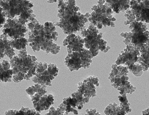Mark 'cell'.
<instances>
[{
    "label": "cell",
    "mask_w": 149,
    "mask_h": 115,
    "mask_svg": "<svg viewBox=\"0 0 149 115\" xmlns=\"http://www.w3.org/2000/svg\"><path fill=\"white\" fill-rule=\"evenodd\" d=\"M66 113L62 111L61 109L58 107L57 109H55L54 107H51L50 108L49 113L45 114V115H67Z\"/></svg>",
    "instance_id": "obj_12"
},
{
    "label": "cell",
    "mask_w": 149,
    "mask_h": 115,
    "mask_svg": "<svg viewBox=\"0 0 149 115\" xmlns=\"http://www.w3.org/2000/svg\"><path fill=\"white\" fill-rule=\"evenodd\" d=\"M5 115H12L11 112V110L6 111L5 113Z\"/></svg>",
    "instance_id": "obj_18"
},
{
    "label": "cell",
    "mask_w": 149,
    "mask_h": 115,
    "mask_svg": "<svg viewBox=\"0 0 149 115\" xmlns=\"http://www.w3.org/2000/svg\"><path fill=\"white\" fill-rule=\"evenodd\" d=\"M33 104L35 110L40 113L48 110L50 106L53 104L54 97L52 94H44L36 101H33Z\"/></svg>",
    "instance_id": "obj_5"
},
{
    "label": "cell",
    "mask_w": 149,
    "mask_h": 115,
    "mask_svg": "<svg viewBox=\"0 0 149 115\" xmlns=\"http://www.w3.org/2000/svg\"><path fill=\"white\" fill-rule=\"evenodd\" d=\"M2 32L12 40H16L24 37L25 34L28 32L26 25H22L18 21V19H7L3 25Z\"/></svg>",
    "instance_id": "obj_3"
},
{
    "label": "cell",
    "mask_w": 149,
    "mask_h": 115,
    "mask_svg": "<svg viewBox=\"0 0 149 115\" xmlns=\"http://www.w3.org/2000/svg\"><path fill=\"white\" fill-rule=\"evenodd\" d=\"M105 114L106 115H127L125 111L115 103L110 104L105 109Z\"/></svg>",
    "instance_id": "obj_8"
},
{
    "label": "cell",
    "mask_w": 149,
    "mask_h": 115,
    "mask_svg": "<svg viewBox=\"0 0 149 115\" xmlns=\"http://www.w3.org/2000/svg\"><path fill=\"white\" fill-rule=\"evenodd\" d=\"M15 56L14 49L9 44L8 37L3 33L0 35V59L7 56L11 60Z\"/></svg>",
    "instance_id": "obj_6"
},
{
    "label": "cell",
    "mask_w": 149,
    "mask_h": 115,
    "mask_svg": "<svg viewBox=\"0 0 149 115\" xmlns=\"http://www.w3.org/2000/svg\"><path fill=\"white\" fill-rule=\"evenodd\" d=\"M28 40L25 37H21L16 40L10 39L9 40V44L11 47L18 50L26 49L27 46L28 45Z\"/></svg>",
    "instance_id": "obj_9"
},
{
    "label": "cell",
    "mask_w": 149,
    "mask_h": 115,
    "mask_svg": "<svg viewBox=\"0 0 149 115\" xmlns=\"http://www.w3.org/2000/svg\"><path fill=\"white\" fill-rule=\"evenodd\" d=\"M12 76H13L12 69L10 68L8 71H6L2 66L1 63H0V82H11Z\"/></svg>",
    "instance_id": "obj_10"
},
{
    "label": "cell",
    "mask_w": 149,
    "mask_h": 115,
    "mask_svg": "<svg viewBox=\"0 0 149 115\" xmlns=\"http://www.w3.org/2000/svg\"><path fill=\"white\" fill-rule=\"evenodd\" d=\"M6 21V19L3 14V8L0 7V29L3 27V25H4Z\"/></svg>",
    "instance_id": "obj_13"
},
{
    "label": "cell",
    "mask_w": 149,
    "mask_h": 115,
    "mask_svg": "<svg viewBox=\"0 0 149 115\" xmlns=\"http://www.w3.org/2000/svg\"><path fill=\"white\" fill-rule=\"evenodd\" d=\"M78 85V91L82 94L84 98L90 99L91 97H94L96 96L95 85L91 82L85 79L83 82H79Z\"/></svg>",
    "instance_id": "obj_7"
},
{
    "label": "cell",
    "mask_w": 149,
    "mask_h": 115,
    "mask_svg": "<svg viewBox=\"0 0 149 115\" xmlns=\"http://www.w3.org/2000/svg\"><path fill=\"white\" fill-rule=\"evenodd\" d=\"M17 56L18 57H27L28 56V54L26 49L20 50Z\"/></svg>",
    "instance_id": "obj_16"
},
{
    "label": "cell",
    "mask_w": 149,
    "mask_h": 115,
    "mask_svg": "<svg viewBox=\"0 0 149 115\" xmlns=\"http://www.w3.org/2000/svg\"><path fill=\"white\" fill-rule=\"evenodd\" d=\"M26 115H41V114L35 110H31L29 107H26Z\"/></svg>",
    "instance_id": "obj_14"
},
{
    "label": "cell",
    "mask_w": 149,
    "mask_h": 115,
    "mask_svg": "<svg viewBox=\"0 0 149 115\" xmlns=\"http://www.w3.org/2000/svg\"><path fill=\"white\" fill-rule=\"evenodd\" d=\"M127 69L132 72L133 74L136 76H140L142 74L143 69L139 63H135L133 65L127 67Z\"/></svg>",
    "instance_id": "obj_11"
},
{
    "label": "cell",
    "mask_w": 149,
    "mask_h": 115,
    "mask_svg": "<svg viewBox=\"0 0 149 115\" xmlns=\"http://www.w3.org/2000/svg\"><path fill=\"white\" fill-rule=\"evenodd\" d=\"M59 68L54 64L48 65V68L42 73L36 74L33 77L32 81L35 84L52 86L51 81L58 74Z\"/></svg>",
    "instance_id": "obj_4"
},
{
    "label": "cell",
    "mask_w": 149,
    "mask_h": 115,
    "mask_svg": "<svg viewBox=\"0 0 149 115\" xmlns=\"http://www.w3.org/2000/svg\"><path fill=\"white\" fill-rule=\"evenodd\" d=\"M149 109L148 108V109L145 111H143L142 112V115H149Z\"/></svg>",
    "instance_id": "obj_17"
},
{
    "label": "cell",
    "mask_w": 149,
    "mask_h": 115,
    "mask_svg": "<svg viewBox=\"0 0 149 115\" xmlns=\"http://www.w3.org/2000/svg\"><path fill=\"white\" fill-rule=\"evenodd\" d=\"M35 56L28 55L27 57L14 56L10 61L13 72L12 80L18 83L25 79L30 80L36 74V69L39 62Z\"/></svg>",
    "instance_id": "obj_1"
},
{
    "label": "cell",
    "mask_w": 149,
    "mask_h": 115,
    "mask_svg": "<svg viewBox=\"0 0 149 115\" xmlns=\"http://www.w3.org/2000/svg\"><path fill=\"white\" fill-rule=\"evenodd\" d=\"M112 21H115V18H112Z\"/></svg>",
    "instance_id": "obj_19"
},
{
    "label": "cell",
    "mask_w": 149,
    "mask_h": 115,
    "mask_svg": "<svg viewBox=\"0 0 149 115\" xmlns=\"http://www.w3.org/2000/svg\"><path fill=\"white\" fill-rule=\"evenodd\" d=\"M33 6V3L27 0H0V7L3 8L4 16L10 19L19 17Z\"/></svg>",
    "instance_id": "obj_2"
},
{
    "label": "cell",
    "mask_w": 149,
    "mask_h": 115,
    "mask_svg": "<svg viewBox=\"0 0 149 115\" xmlns=\"http://www.w3.org/2000/svg\"><path fill=\"white\" fill-rule=\"evenodd\" d=\"M85 115H101L99 113L96 112V109H90L86 110V114Z\"/></svg>",
    "instance_id": "obj_15"
}]
</instances>
